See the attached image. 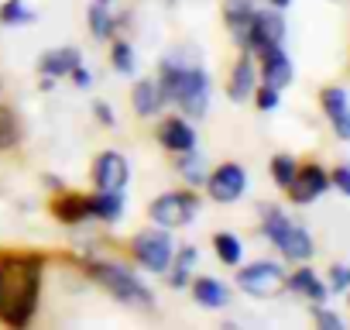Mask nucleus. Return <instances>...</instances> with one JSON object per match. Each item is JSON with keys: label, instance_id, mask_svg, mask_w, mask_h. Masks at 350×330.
I'll return each instance as SVG.
<instances>
[{"label": "nucleus", "instance_id": "obj_1", "mask_svg": "<svg viewBox=\"0 0 350 330\" xmlns=\"http://www.w3.org/2000/svg\"><path fill=\"white\" fill-rule=\"evenodd\" d=\"M42 255H0V323L8 330H25L42 299Z\"/></svg>", "mask_w": 350, "mask_h": 330}, {"label": "nucleus", "instance_id": "obj_2", "mask_svg": "<svg viewBox=\"0 0 350 330\" xmlns=\"http://www.w3.org/2000/svg\"><path fill=\"white\" fill-rule=\"evenodd\" d=\"M261 234L288 258V262H309L316 244H312V234L299 224H292L278 207H261Z\"/></svg>", "mask_w": 350, "mask_h": 330}, {"label": "nucleus", "instance_id": "obj_3", "mask_svg": "<svg viewBox=\"0 0 350 330\" xmlns=\"http://www.w3.org/2000/svg\"><path fill=\"white\" fill-rule=\"evenodd\" d=\"M86 275L96 285H103L113 299H120L127 306H151V289L131 268H124L117 262H90L86 265Z\"/></svg>", "mask_w": 350, "mask_h": 330}, {"label": "nucleus", "instance_id": "obj_4", "mask_svg": "<svg viewBox=\"0 0 350 330\" xmlns=\"http://www.w3.org/2000/svg\"><path fill=\"white\" fill-rule=\"evenodd\" d=\"M131 255H134V262H137L141 268H148V272H154V275H165L168 265H172V255H175V244H172V238H168V227H158V224H154V227L134 234Z\"/></svg>", "mask_w": 350, "mask_h": 330}, {"label": "nucleus", "instance_id": "obj_5", "mask_svg": "<svg viewBox=\"0 0 350 330\" xmlns=\"http://www.w3.org/2000/svg\"><path fill=\"white\" fill-rule=\"evenodd\" d=\"M200 214V193H193V186L186 193H165L158 200H151L148 207V220L158 227H186L193 224V217Z\"/></svg>", "mask_w": 350, "mask_h": 330}, {"label": "nucleus", "instance_id": "obj_6", "mask_svg": "<svg viewBox=\"0 0 350 330\" xmlns=\"http://www.w3.org/2000/svg\"><path fill=\"white\" fill-rule=\"evenodd\" d=\"M189 117H203L206 107H210V76L206 69L200 66H183V76H179V86H175V100Z\"/></svg>", "mask_w": 350, "mask_h": 330}, {"label": "nucleus", "instance_id": "obj_7", "mask_svg": "<svg viewBox=\"0 0 350 330\" xmlns=\"http://www.w3.org/2000/svg\"><path fill=\"white\" fill-rule=\"evenodd\" d=\"M285 282H288V275L278 262H251L237 272V285L251 296H261V299L278 296L285 289Z\"/></svg>", "mask_w": 350, "mask_h": 330}, {"label": "nucleus", "instance_id": "obj_8", "mask_svg": "<svg viewBox=\"0 0 350 330\" xmlns=\"http://www.w3.org/2000/svg\"><path fill=\"white\" fill-rule=\"evenodd\" d=\"M203 186L210 190V196L217 203H237L244 196V190H247V173H244V165H237V162H224L206 176Z\"/></svg>", "mask_w": 350, "mask_h": 330}, {"label": "nucleus", "instance_id": "obj_9", "mask_svg": "<svg viewBox=\"0 0 350 330\" xmlns=\"http://www.w3.org/2000/svg\"><path fill=\"white\" fill-rule=\"evenodd\" d=\"M285 190H288V200H292V203L306 207V203H316V200L329 190V176H326L323 165L306 162V165H299V169H295V176H292V183H288Z\"/></svg>", "mask_w": 350, "mask_h": 330}, {"label": "nucleus", "instance_id": "obj_10", "mask_svg": "<svg viewBox=\"0 0 350 330\" xmlns=\"http://www.w3.org/2000/svg\"><path fill=\"white\" fill-rule=\"evenodd\" d=\"M131 179V165L120 151H100L93 162V186L107 190V193H124Z\"/></svg>", "mask_w": 350, "mask_h": 330}, {"label": "nucleus", "instance_id": "obj_11", "mask_svg": "<svg viewBox=\"0 0 350 330\" xmlns=\"http://www.w3.org/2000/svg\"><path fill=\"white\" fill-rule=\"evenodd\" d=\"M285 42V18L278 14V8H268V11H254V21H251V55L271 49V45H282Z\"/></svg>", "mask_w": 350, "mask_h": 330}, {"label": "nucleus", "instance_id": "obj_12", "mask_svg": "<svg viewBox=\"0 0 350 330\" xmlns=\"http://www.w3.org/2000/svg\"><path fill=\"white\" fill-rule=\"evenodd\" d=\"M254 0H224V21L230 28V38L241 52L251 49V21H254Z\"/></svg>", "mask_w": 350, "mask_h": 330}, {"label": "nucleus", "instance_id": "obj_13", "mask_svg": "<svg viewBox=\"0 0 350 330\" xmlns=\"http://www.w3.org/2000/svg\"><path fill=\"white\" fill-rule=\"evenodd\" d=\"M158 144H161L165 151L183 155V151L196 148V131H193V124L183 120V117H165V120L158 124Z\"/></svg>", "mask_w": 350, "mask_h": 330}, {"label": "nucleus", "instance_id": "obj_14", "mask_svg": "<svg viewBox=\"0 0 350 330\" xmlns=\"http://www.w3.org/2000/svg\"><path fill=\"white\" fill-rule=\"evenodd\" d=\"M258 55H261V83H268L275 90H285L292 83V59L285 55V49L271 45V49H265Z\"/></svg>", "mask_w": 350, "mask_h": 330}, {"label": "nucleus", "instance_id": "obj_15", "mask_svg": "<svg viewBox=\"0 0 350 330\" xmlns=\"http://www.w3.org/2000/svg\"><path fill=\"white\" fill-rule=\"evenodd\" d=\"M254 86H258V69H254L251 52H244V55L234 62V69H230V79H227V97H230L234 103H244V100H251Z\"/></svg>", "mask_w": 350, "mask_h": 330}, {"label": "nucleus", "instance_id": "obj_16", "mask_svg": "<svg viewBox=\"0 0 350 330\" xmlns=\"http://www.w3.org/2000/svg\"><path fill=\"white\" fill-rule=\"evenodd\" d=\"M52 214H55V220H62V224H83V220H93V214H90V196H83V193H59L55 200H52Z\"/></svg>", "mask_w": 350, "mask_h": 330}, {"label": "nucleus", "instance_id": "obj_17", "mask_svg": "<svg viewBox=\"0 0 350 330\" xmlns=\"http://www.w3.org/2000/svg\"><path fill=\"white\" fill-rule=\"evenodd\" d=\"M79 62H83L79 49H49V52L38 59V73H42V76L59 79V76H69Z\"/></svg>", "mask_w": 350, "mask_h": 330}, {"label": "nucleus", "instance_id": "obj_18", "mask_svg": "<svg viewBox=\"0 0 350 330\" xmlns=\"http://www.w3.org/2000/svg\"><path fill=\"white\" fill-rule=\"evenodd\" d=\"M90 214H93V220L117 224L124 217V193H107V190L90 193Z\"/></svg>", "mask_w": 350, "mask_h": 330}, {"label": "nucleus", "instance_id": "obj_19", "mask_svg": "<svg viewBox=\"0 0 350 330\" xmlns=\"http://www.w3.org/2000/svg\"><path fill=\"white\" fill-rule=\"evenodd\" d=\"M285 289H292V292H299V296H306V299H312V303H323V299L329 296V285H323L319 275H316L312 268H306V265L288 275Z\"/></svg>", "mask_w": 350, "mask_h": 330}, {"label": "nucleus", "instance_id": "obj_20", "mask_svg": "<svg viewBox=\"0 0 350 330\" xmlns=\"http://www.w3.org/2000/svg\"><path fill=\"white\" fill-rule=\"evenodd\" d=\"M131 103L141 117H154L165 103H161V93H158V83L154 79H137L134 90H131Z\"/></svg>", "mask_w": 350, "mask_h": 330}, {"label": "nucleus", "instance_id": "obj_21", "mask_svg": "<svg viewBox=\"0 0 350 330\" xmlns=\"http://www.w3.org/2000/svg\"><path fill=\"white\" fill-rule=\"evenodd\" d=\"M193 299L203 306V309H220L230 303V292L220 279H196L193 282Z\"/></svg>", "mask_w": 350, "mask_h": 330}, {"label": "nucleus", "instance_id": "obj_22", "mask_svg": "<svg viewBox=\"0 0 350 330\" xmlns=\"http://www.w3.org/2000/svg\"><path fill=\"white\" fill-rule=\"evenodd\" d=\"M196 258H200V251H196L193 244H183V248H175V255H172V265H168V285L183 289V285L189 282V272H193Z\"/></svg>", "mask_w": 350, "mask_h": 330}, {"label": "nucleus", "instance_id": "obj_23", "mask_svg": "<svg viewBox=\"0 0 350 330\" xmlns=\"http://www.w3.org/2000/svg\"><path fill=\"white\" fill-rule=\"evenodd\" d=\"M179 176L189 183V186H203L206 183V158L196 151V148H189V151H183V158H179Z\"/></svg>", "mask_w": 350, "mask_h": 330}, {"label": "nucleus", "instance_id": "obj_24", "mask_svg": "<svg viewBox=\"0 0 350 330\" xmlns=\"http://www.w3.org/2000/svg\"><path fill=\"white\" fill-rule=\"evenodd\" d=\"M179 76H183V62L175 59H165L158 66V93H161V103H172L175 100V86H179Z\"/></svg>", "mask_w": 350, "mask_h": 330}, {"label": "nucleus", "instance_id": "obj_25", "mask_svg": "<svg viewBox=\"0 0 350 330\" xmlns=\"http://www.w3.org/2000/svg\"><path fill=\"white\" fill-rule=\"evenodd\" d=\"M213 248H217V258H220L224 265H241V258H244V244H241V238L230 234V231L213 234Z\"/></svg>", "mask_w": 350, "mask_h": 330}, {"label": "nucleus", "instance_id": "obj_26", "mask_svg": "<svg viewBox=\"0 0 350 330\" xmlns=\"http://www.w3.org/2000/svg\"><path fill=\"white\" fill-rule=\"evenodd\" d=\"M21 144V120L11 107H0V151H11Z\"/></svg>", "mask_w": 350, "mask_h": 330}, {"label": "nucleus", "instance_id": "obj_27", "mask_svg": "<svg viewBox=\"0 0 350 330\" xmlns=\"http://www.w3.org/2000/svg\"><path fill=\"white\" fill-rule=\"evenodd\" d=\"M86 18H90V31H93V38H100V42H103V38H110V35H113V28H117V21H113V14H110V8H107V4H93Z\"/></svg>", "mask_w": 350, "mask_h": 330}, {"label": "nucleus", "instance_id": "obj_28", "mask_svg": "<svg viewBox=\"0 0 350 330\" xmlns=\"http://www.w3.org/2000/svg\"><path fill=\"white\" fill-rule=\"evenodd\" d=\"M25 21H35V14L25 8V0H4V8H0V25H25Z\"/></svg>", "mask_w": 350, "mask_h": 330}, {"label": "nucleus", "instance_id": "obj_29", "mask_svg": "<svg viewBox=\"0 0 350 330\" xmlns=\"http://www.w3.org/2000/svg\"><path fill=\"white\" fill-rule=\"evenodd\" d=\"M110 62H113V69H117L120 76H131V73H134V66H137L134 49H131L127 42H113V45H110Z\"/></svg>", "mask_w": 350, "mask_h": 330}, {"label": "nucleus", "instance_id": "obj_30", "mask_svg": "<svg viewBox=\"0 0 350 330\" xmlns=\"http://www.w3.org/2000/svg\"><path fill=\"white\" fill-rule=\"evenodd\" d=\"M295 169H299V162H295L292 155H275V158H271V179H275V186L285 190V186L292 183Z\"/></svg>", "mask_w": 350, "mask_h": 330}, {"label": "nucleus", "instance_id": "obj_31", "mask_svg": "<svg viewBox=\"0 0 350 330\" xmlns=\"http://www.w3.org/2000/svg\"><path fill=\"white\" fill-rule=\"evenodd\" d=\"M319 103H323V114H326V117H333V114H340V110L350 107V103H347V90H340V86H326V90L319 93Z\"/></svg>", "mask_w": 350, "mask_h": 330}, {"label": "nucleus", "instance_id": "obj_32", "mask_svg": "<svg viewBox=\"0 0 350 330\" xmlns=\"http://www.w3.org/2000/svg\"><path fill=\"white\" fill-rule=\"evenodd\" d=\"M251 97H254V103H258V110H265V114H271V110H278V100H282V90H275V86H268V83H258Z\"/></svg>", "mask_w": 350, "mask_h": 330}, {"label": "nucleus", "instance_id": "obj_33", "mask_svg": "<svg viewBox=\"0 0 350 330\" xmlns=\"http://www.w3.org/2000/svg\"><path fill=\"white\" fill-rule=\"evenodd\" d=\"M350 289V265H333L329 268V292H347Z\"/></svg>", "mask_w": 350, "mask_h": 330}, {"label": "nucleus", "instance_id": "obj_34", "mask_svg": "<svg viewBox=\"0 0 350 330\" xmlns=\"http://www.w3.org/2000/svg\"><path fill=\"white\" fill-rule=\"evenodd\" d=\"M312 320L323 327V330H343V320L336 316V313H329V309H323V306H316L312 309Z\"/></svg>", "mask_w": 350, "mask_h": 330}, {"label": "nucleus", "instance_id": "obj_35", "mask_svg": "<svg viewBox=\"0 0 350 330\" xmlns=\"http://www.w3.org/2000/svg\"><path fill=\"white\" fill-rule=\"evenodd\" d=\"M329 124H333V134H336L340 141H350V107L340 110V114H333Z\"/></svg>", "mask_w": 350, "mask_h": 330}, {"label": "nucleus", "instance_id": "obj_36", "mask_svg": "<svg viewBox=\"0 0 350 330\" xmlns=\"http://www.w3.org/2000/svg\"><path fill=\"white\" fill-rule=\"evenodd\" d=\"M329 183H333L343 196H350V165H336L333 176H329Z\"/></svg>", "mask_w": 350, "mask_h": 330}, {"label": "nucleus", "instance_id": "obj_37", "mask_svg": "<svg viewBox=\"0 0 350 330\" xmlns=\"http://www.w3.org/2000/svg\"><path fill=\"white\" fill-rule=\"evenodd\" d=\"M93 114H96V120H100V124H107V127H110V124H117L113 107H110L107 100H93Z\"/></svg>", "mask_w": 350, "mask_h": 330}, {"label": "nucleus", "instance_id": "obj_38", "mask_svg": "<svg viewBox=\"0 0 350 330\" xmlns=\"http://www.w3.org/2000/svg\"><path fill=\"white\" fill-rule=\"evenodd\" d=\"M69 79H72V83H76L79 90H86V86H93V76H90V69H86L83 62H79V66H76V69L69 73Z\"/></svg>", "mask_w": 350, "mask_h": 330}, {"label": "nucleus", "instance_id": "obj_39", "mask_svg": "<svg viewBox=\"0 0 350 330\" xmlns=\"http://www.w3.org/2000/svg\"><path fill=\"white\" fill-rule=\"evenodd\" d=\"M288 4H292V0H268V8H278V11L288 8Z\"/></svg>", "mask_w": 350, "mask_h": 330}, {"label": "nucleus", "instance_id": "obj_40", "mask_svg": "<svg viewBox=\"0 0 350 330\" xmlns=\"http://www.w3.org/2000/svg\"><path fill=\"white\" fill-rule=\"evenodd\" d=\"M93 4H107V8H110V0H93Z\"/></svg>", "mask_w": 350, "mask_h": 330}, {"label": "nucleus", "instance_id": "obj_41", "mask_svg": "<svg viewBox=\"0 0 350 330\" xmlns=\"http://www.w3.org/2000/svg\"><path fill=\"white\" fill-rule=\"evenodd\" d=\"M168 4H175V0H168Z\"/></svg>", "mask_w": 350, "mask_h": 330}, {"label": "nucleus", "instance_id": "obj_42", "mask_svg": "<svg viewBox=\"0 0 350 330\" xmlns=\"http://www.w3.org/2000/svg\"><path fill=\"white\" fill-rule=\"evenodd\" d=\"M347 292H350V289H347Z\"/></svg>", "mask_w": 350, "mask_h": 330}]
</instances>
